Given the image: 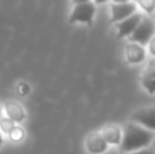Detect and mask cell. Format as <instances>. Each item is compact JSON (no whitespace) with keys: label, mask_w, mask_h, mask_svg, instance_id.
Here are the masks:
<instances>
[{"label":"cell","mask_w":155,"mask_h":154,"mask_svg":"<svg viewBox=\"0 0 155 154\" xmlns=\"http://www.w3.org/2000/svg\"><path fill=\"white\" fill-rule=\"evenodd\" d=\"M114 4H120V3H128V2H131V0H112Z\"/></svg>","instance_id":"ffe728a7"},{"label":"cell","mask_w":155,"mask_h":154,"mask_svg":"<svg viewBox=\"0 0 155 154\" xmlns=\"http://www.w3.org/2000/svg\"><path fill=\"white\" fill-rule=\"evenodd\" d=\"M123 154H154L153 147H146L142 150H136V152H129V153H123Z\"/></svg>","instance_id":"2e32d148"},{"label":"cell","mask_w":155,"mask_h":154,"mask_svg":"<svg viewBox=\"0 0 155 154\" xmlns=\"http://www.w3.org/2000/svg\"><path fill=\"white\" fill-rule=\"evenodd\" d=\"M143 16L144 15H143L142 12H135V14H132L131 16H128L127 19L118 22V23L116 25V30H117L118 38L129 37V35L132 34V32L136 29V26L140 23V21L143 19Z\"/></svg>","instance_id":"8992f818"},{"label":"cell","mask_w":155,"mask_h":154,"mask_svg":"<svg viewBox=\"0 0 155 154\" xmlns=\"http://www.w3.org/2000/svg\"><path fill=\"white\" fill-rule=\"evenodd\" d=\"M15 123L12 122V120H10L8 117L5 116H2L0 117V132L2 134H10L11 131L14 130V127H15Z\"/></svg>","instance_id":"7c38bea8"},{"label":"cell","mask_w":155,"mask_h":154,"mask_svg":"<svg viewBox=\"0 0 155 154\" xmlns=\"http://www.w3.org/2000/svg\"><path fill=\"white\" fill-rule=\"evenodd\" d=\"M135 12H136V4L134 2L120 3V4H114L113 3L110 5V19L114 23L124 21V19H127L128 16H131Z\"/></svg>","instance_id":"5b68a950"},{"label":"cell","mask_w":155,"mask_h":154,"mask_svg":"<svg viewBox=\"0 0 155 154\" xmlns=\"http://www.w3.org/2000/svg\"><path fill=\"white\" fill-rule=\"evenodd\" d=\"M124 53H125V59L129 64L143 63L146 60V56H147V51H146L144 46L139 45V44H135V42L127 44Z\"/></svg>","instance_id":"9c48e42d"},{"label":"cell","mask_w":155,"mask_h":154,"mask_svg":"<svg viewBox=\"0 0 155 154\" xmlns=\"http://www.w3.org/2000/svg\"><path fill=\"white\" fill-rule=\"evenodd\" d=\"M154 131L146 130L144 127L135 124V123H128L123 130L121 135V142L118 145L121 153H129L142 150L146 147H150L154 142Z\"/></svg>","instance_id":"6da1fadb"},{"label":"cell","mask_w":155,"mask_h":154,"mask_svg":"<svg viewBox=\"0 0 155 154\" xmlns=\"http://www.w3.org/2000/svg\"><path fill=\"white\" fill-rule=\"evenodd\" d=\"M142 85L150 95H154L155 93V63L154 59L150 60L148 65L142 74Z\"/></svg>","instance_id":"8fae6325"},{"label":"cell","mask_w":155,"mask_h":154,"mask_svg":"<svg viewBox=\"0 0 155 154\" xmlns=\"http://www.w3.org/2000/svg\"><path fill=\"white\" fill-rule=\"evenodd\" d=\"M3 143H4V138H3V134L0 132V147L3 146Z\"/></svg>","instance_id":"44dd1931"},{"label":"cell","mask_w":155,"mask_h":154,"mask_svg":"<svg viewBox=\"0 0 155 154\" xmlns=\"http://www.w3.org/2000/svg\"><path fill=\"white\" fill-rule=\"evenodd\" d=\"M91 2H93L94 4H104V3H106L107 0H91Z\"/></svg>","instance_id":"d6986e66"},{"label":"cell","mask_w":155,"mask_h":154,"mask_svg":"<svg viewBox=\"0 0 155 154\" xmlns=\"http://www.w3.org/2000/svg\"><path fill=\"white\" fill-rule=\"evenodd\" d=\"M101 135L102 138L105 139V142L112 146H118L121 142V135H123V131L118 126H114V124H109V126H105L101 131Z\"/></svg>","instance_id":"30bf717a"},{"label":"cell","mask_w":155,"mask_h":154,"mask_svg":"<svg viewBox=\"0 0 155 154\" xmlns=\"http://www.w3.org/2000/svg\"><path fill=\"white\" fill-rule=\"evenodd\" d=\"M147 45H150V55H151V56H154V55H155V40H154V38L147 44Z\"/></svg>","instance_id":"e0dca14e"},{"label":"cell","mask_w":155,"mask_h":154,"mask_svg":"<svg viewBox=\"0 0 155 154\" xmlns=\"http://www.w3.org/2000/svg\"><path fill=\"white\" fill-rule=\"evenodd\" d=\"M3 116V109H2V106H0V117Z\"/></svg>","instance_id":"7402d4cb"},{"label":"cell","mask_w":155,"mask_h":154,"mask_svg":"<svg viewBox=\"0 0 155 154\" xmlns=\"http://www.w3.org/2000/svg\"><path fill=\"white\" fill-rule=\"evenodd\" d=\"M131 123L144 127L146 130H155V108L154 106H146L139 108L131 115Z\"/></svg>","instance_id":"277c9868"},{"label":"cell","mask_w":155,"mask_h":154,"mask_svg":"<svg viewBox=\"0 0 155 154\" xmlns=\"http://www.w3.org/2000/svg\"><path fill=\"white\" fill-rule=\"evenodd\" d=\"M94 15H95V4L93 2L83 3V4H75L71 11V15L68 18L70 23H83L91 25Z\"/></svg>","instance_id":"3957f363"},{"label":"cell","mask_w":155,"mask_h":154,"mask_svg":"<svg viewBox=\"0 0 155 154\" xmlns=\"http://www.w3.org/2000/svg\"><path fill=\"white\" fill-rule=\"evenodd\" d=\"M86 150L90 154H104L107 150V143L99 131H94L86 138Z\"/></svg>","instance_id":"ba28073f"},{"label":"cell","mask_w":155,"mask_h":154,"mask_svg":"<svg viewBox=\"0 0 155 154\" xmlns=\"http://www.w3.org/2000/svg\"><path fill=\"white\" fill-rule=\"evenodd\" d=\"M3 111L5 113V117H8L10 120H12L15 124H21L22 122L26 120V111L23 109V106L16 101H7L3 106Z\"/></svg>","instance_id":"52a82bcc"},{"label":"cell","mask_w":155,"mask_h":154,"mask_svg":"<svg viewBox=\"0 0 155 154\" xmlns=\"http://www.w3.org/2000/svg\"><path fill=\"white\" fill-rule=\"evenodd\" d=\"M8 136H10V139L12 142H21L22 139L25 138V130L23 128H21L19 126H15L14 130L8 134Z\"/></svg>","instance_id":"5bb4252c"},{"label":"cell","mask_w":155,"mask_h":154,"mask_svg":"<svg viewBox=\"0 0 155 154\" xmlns=\"http://www.w3.org/2000/svg\"><path fill=\"white\" fill-rule=\"evenodd\" d=\"M136 3L139 4V7L144 11L146 14L151 15L154 12L155 8V0H136Z\"/></svg>","instance_id":"4fadbf2b"},{"label":"cell","mask_w":155,"mask_h":154,"mask_svg":"<svg viewBox=\"0 0 155 154\" xmlns=\"http://www.w3.org/2000/svg\"><path fill=\"white\" fill-rule=\"evenodd\" d=\"M154 33H155V26H154L153 19L143 16L140 23L137 25L136 29L132 32V34L128 38L131 42L139 44V45L146 48V45L154 38Z\"/></svg>","instance_id":"7a4b0ae2"},{"label":"cell","mask_w":155,"mask_h":154,"mask_svg":"<svg viewBox=\"0 0 155 154\" xmlns=\"http://www.w3.org/2000/svg\"><path fill=\"white\" fill-rule=\"evenodd\" d=\"M16 92H18L19 95L25 97V95H27L30 93V85L27 82H19L18 86H16Z\"/></svg>","instance_id":"9a60e30c"},{"label":"cell","mask_w":155,"mask_h":154,"mask_svg":"<svg viewBox=\"0 0 155 154\" xmlns=\"http://www.w3.org/2000/svg\"><path fill=\"white\" fill-rule=\"evenodd\" d=\"M91 2V0H72L74 4H83V3H88Z\"/></svg>","instance_id":"ac0fdd59"}]
</instances>
